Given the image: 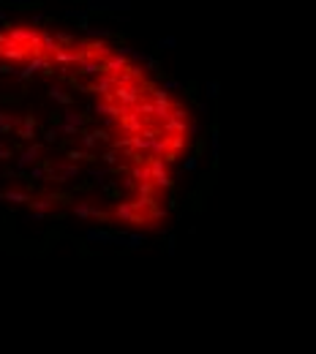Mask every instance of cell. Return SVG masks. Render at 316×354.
Returning a JSON list of instances; mask_svg holds the SVG:
<instances>
[{"label":"cell","instance_id":"6da1fadb","mask_svg":"<svg viewBox=\"0 0 316 354\" xmlns=\"http://www.w3.org/2000/svg\"><path fill=\"white\" fill-rule=\"evenodd\" d=\"M101 36L0 22V204L93 229H158L196 123L175 82Z\"/></svg>","mask_w":316,"mask_h":354}]
</instances>
